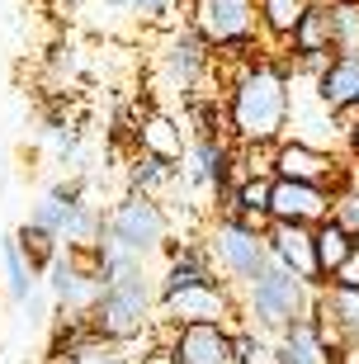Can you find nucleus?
<instances>
[{"label": "nucleus", "instance_id": "f257e3e1", "mask_svg": "<svg viewBox=\"0 0 359 364\" xmlns=\"http://www.w3.org/2000/svg\"><path fill=\"white\" fill-rule=\"evenodd\" d=\"M223 62V57H218ZM227 128L232 142L255 147V142H279L289 133V114H293V71H289V53H255L241 62H227Z\"/></svg>", "mask_w": 359, "mask_h": 364}, {"label": "nucleus", "instance_id": "f03ea898", "mask_svg": "<svg viewBox=\"0 0 359 364\" xmlns=\"http://www.w3.org/2000/svg\"><path fill=\"white\" fill-rule=\"evenodd\" d=\"M151 322H156V289H151L146 265H133V270H119L114 279H105L90 308V326L100 336L128 346L142 331H151Z\"/></svg>", "mask_w": 359, "mask_h": 364}, {"label": "nucleus", "instance_id": "7ed1b4c3", "mask_svg": "<svg viewBox=\"0 0 359 364\" xmlns=\"http://www.w3.org/2000/svg\"><path fill=\"white\" fill-rule=\"evenodd\" d=\"M317 303V284L303 279V274H293L289 265L269 256V265L246 284V322L255 331H279L289 326L293 317H307Z\"/></svg>", "mask_w": 359, "mask_h": 364}, {"label": "nucleus", "instance_id": "20e7f679", "mask_svg": "<svg viewBox=\"0 0 359 364\" xmlns=\"http://www.w3.org/2000/svg\"><path fill=\"white\" fill-rule=\"evenodd\" d=\"M185 10L223 62L260 53V0H185Z\"/></svg>", "mask_w": 359, "mask_h": 364}, {"label": "nucleus", "instance_id": "39448f33", "mask_svg": "<svg viewBox=\"0 0 359 364\" xmlns=\"http://www.w3.org/2000/svg\"><path fill=\"white\" fill-rule=\"evenodd\" d=\"M105 232L119 246L137 251V256H156V251L171 246V218H166L156 194H142V189H128V194L109 208Z\"/></svg>", "mask_w": 359, "mask_h": 364}, {"label": "nucleus", "instance_id": "423d86ee", "mask_svg": "<svg viewBox=\"0 0 359 364\" xmlns=\"http://www.w3.org/2000/svg\"><path fill=\"white\" fill-rule=\"evenodd\" d=\"M213 67H218L213 43L203 38L189 19L166 33V43H161V81L171 85L175 95H199L203 76H208Z\"/></svg>", "mask_w": 359, "mask_h": 364}, {"label": "nucleus", "instance_id": "0eeeda50", "mask_svg": "<svg viewBox=\"0 0 359 364\" xmlns=\"http://www.w3.org/2000/svg\"><path fill=\"white\" fill-rule=\"evenodd\" d=\"M208 251H213V265L227 274V284H237V289H246V284L269 265V237L265 232L241 228V223H232V218H218L213 223Z\"/></svg>", "mask_w": 359, "mask_h": 364}, {"label": "nucleus", "instance_id": "6e6552de", "mask_svg": "<svg viewBox=\"0 0 359 364\" xmlns=\"http://www.w3.org/2000/svg\"><path fill=\"white\" fill-rule=\"evenodd\" d=\"M274 176L307 180V185H326V189H341L345 180H355L341 156H331L326 147L307 142V137H289V133L274 142Z\"/></svg>", "mask_w": 359, "mask_h": 364}, {"label": "nucleus", "instance_id": "1a4fd4ad", "mask_svg": "<svg viewBox=\"0 0 359 364\" xmlns=\"http://www.w3.org/2000/svg\"><path fill=\"white\" fill-rule=\"evenodd\" d=\"M237 284L227 279H208V284H189L180 294L171 298H156V322L166 326H180V322H227V317H237V294H232Z\"/></svg>", "mask_w": 359, "mask_h": 364}, {"label": "nucleus", "instance_id": "9d476101", "mask_svg": "<svg viewBox=\"0 0 359 364\" xmlns=\"http://www.w3.org/2000/svg\"><path fill=\"white\" fill-rule=\"evenodd\" d=\"M317 331L326 341V350L341 355L359 350V289H341V284H317V303H312Z\"/></svg>", "mask_w": 359, "mask_h": 364}, {"label": "nucleus", "instance_id": "9b49d317", "mask_svg": "<svg viewBox=\"0 0 359 364\" xmlns=\"http://www.w3.org/2000/svg\"><path fill=\"white\" fill-rule=\"evenodd\" d=\"M175 364H237V331L227 322H180L171 326Z\"/></svg>", "mask_w": 359, "mask_h": 364}, {"label": "nucleus", "instance_id": "f8f14e48", "mask_svg": "<svg viewBox=\"0 0 359 364\" xmlns=\"http://www.w3.org/2000/svg\"><path fill=\"white\" fill-rule=\"evenodd\" d=\"M180 171L189 176V185H199V189H218V185H227V180H241L237 142L227 133H194Z\"/></svg>", "mask_w": 359, "mask_h": 364}, {"label": "nucleus", "instance_id": "ddd939ff", "mask_svg": "<svg viewBox=\"0 0 359 364\" xmlns=\"http://www.w3.org/2000/svg\"><path fill=\"white\" fill-rule=\"evenodd\" d=\"M331 199H336V189L326 185L274 176L269 180V223H307V228H317L321 218L331 213Z\"/></svg>", "mask_w": 359, "mask_h": 364}, {"label": "nucleus", "instance_id": "4468645a", "mask_svg": "<svg viewBox=\"0 0 359 364\" xmlns=\"http://www.w3.org/2000/svg\"><path fill=\"white\" fill-rule=\"evenodd\" d=\"M265 237H269V256L279 260V265H289L293 274H303V279L321 284L317 242H312V228H307V223H269Z\"/></svg>", "mask_w": 359, "mask_h": 364}, {"label": "nucleus", "instance_id": "2eb2a0df", "mask_svg": "<svg viewBox=\"0 0 359 364\" xmlns=\"http://www.w3.org/2000/svg\"><path fill=\"white\" fill-rule=\"evenodd\" d=\"M269 355H274V364H336V355L326 350L312 312H307V317H293L289 326H279Z\"/></svg>", "mask_w": 359, "mask_h": 364}, {"label": "nucleus", "instance_id": "dca6fc26", "mask_svg": "<svg viewBox=\"0 0 359 364\" xmlns=\"http://www.w3.org/2000/svg\"><path fill=\"white\" fill-rule=\"evenodd\" d=\"M133 137H137V151H151V156H161V161H171V166H185L189 137L180 133V123L166 109H142Z\"/></svg>", "mask_w": 359, "mask_h": 364}, {"label": "nucleus", "instance_id": "f3484780", "mask_svg": "<svg viewBox=\"0 0 359 364\" xmlns=\"http://www.w3.org/2000/svg\"><path fill=\"white\" fill-rule=\"evenodd\" d=\"M208 279H218L208 242L203 246H180V251H171V265H166V274L156 279V298H171V294H180V289H189V284H208Z\"/></svg>", "mask_w": 359, "mask_h": 364}, {"label": "nucleus", "instance_id": "a211bd4d", "mask_svg": "<svg viewBox=\"0 0 359 364\" xmlns=\"http://www.w3.org/2000/svg\"><path fill=\"white\" fill-rule=\"evenodd\" d=\"M317 105L331 114L341 105H355L359 100V53H331V62L317 71Z\"/></svg>", "mask_w": 359, "mask_h": 364}, {"label": "nucleus", "instance_id": "6ab92c4d", "mask_svg": "<svg viewBox=\"0 0 359 364\" xmlns=\"http://www.w3.org/2000/svg\"><path fill=\"white\" fill-rule=\"evenodd\" d=\"M289 57H331L336 53V38H331V5L326 0H312L307 14L298 19V28L289 33L284 43Z\"/></svg>", "mask_w": 359, "mask_h": 364}, {"label": "nucleus", "instance_id": "aec40b11", "mask_svg": "<svg viewBox=\"0 0 359 364\" xmlns=\"http://www.w3.org/2000/svg\"><path fill=\"white\" fill-rule=\"evenodd\" d=\"M80 199H85V185H80V180H62V185L43 189V199L28 208V223H38V228H48V232L62 237V228H67V218L76 213Z\"/></svg>", "mask_w": 359, "mask_h": 364}, {"label": "nucleus", "instance_id": "412c9836", "mask_svg": "<svg viewBox=\"0 0 359 364\" xmlns=\"http://www.w3.org/2000/svg\"><path fill=\"white\" fill-rule=\"evenodd\" d=\"M312 242H317V270H321V279H331L336 274V265H341V260L350 256V251H355V232L345 228V223H341V218H321L317 228H312Z\"/></svg>", "mask_w": 359, "mask_h": 364}, {"label": "nucleus", "instance_id": "4be33fe9", "mask_svg": "<svg viewBox=\"0 0 359 364\" xmlns=\"http://www.w3.org/2000/svg\"><path fill=\"white\" fill-rule=\"evenodd\" d=\"M307 5L312 0H260V38H269L284 53V43L298 28V19L307 14Z\"/></svg>", "mask_w": 359, "mask_h": 364}, {"label": "nucleus", "instance_id": "5701e85b", "mask_svg": "<svg viewBox=\"0 0 359 364\" xmlns=\"http://www.w3.org/2000/svg\"><path fill=\"white\" fill-rule=\"evenodd\" d=\"M175 176H180V166L161 161V156H151V151H137L133 166H128V189H142V194H166V189L175 185Z\"/></svg>", "mask_w": 359, "mask_h": 364}, {"label": "nucleus", "instance_id": "b1692460", "mask_svg": "<svg viewBox=\"0 0 359 364\" xmlns=\"http://www.w3.org/2000/svg\"><path fill=\"white\" fill-rule=\"evenodd\" d=\"M0 260H5V279H10V298L24 308V298L38 289V270L24 260V251H19V237H5L0 242Z\"/></svg>", "mask_w": 359, "mask_h": 364}, {"label": "nucleus", "instance_id": "393cba45", "mask_svg": "<svg viewBox=\"0 0 359 364\" xmlns=\"http://www.w3.org/2000/svg\"><path fill=\"white\" fill-rule=\"evenodd\" d=\"M14 237H19V251H24V260H28L38 274L48 270V260L62 251V237H57V232H48V228H38V223H24Z\"/></svg>", "mask_w": 359, "mask_h": 364}, {"label": "nucleus", "instance_id": "a878e982", "mask_svg": "<svg viewBox=\"0 0 359 364\" xmlns=\"http://www.w3.org/2000/svg\"><path fill=\"white\" fill-rule=\"evenodd\" d=\"M67 364H133V355H123V341H109V336L95 331V336L85 341Z\"/></svg>", "mask_w": 359, "mask_h": 364}, {"label": "nucleus", "instance_id": "bb28decb", "mask_svg": "<svg viewBox=\"0 0 359 364\" xmlns=\"http://www.w3.org/2000/svg\"><path fill=\"white\" fill-rule=\"evenodd\" d=\"M336 53H359V5H331Z\"/></svg>", "mask_w": 359, "mask_h": 364}, {"label": "nucleus", "instance_id": "cd10ccee", "mask_svg": "<svg viewBox=\"0 0 359 364\" xmlns=\"http://www.w3.org/2000/svg\"><path fill=\"white\" fill-rule=\"evenodd\" d=\"M331 218H341L350 232L359 237V185L355 180H345V185L336 189V199H331Z\"/></svg>", "mask_w": 359, "mask_h": 364}, {"label": "nucleus", "instance_id": "c85d7f7f", "mask_svg": "<svg viewBox=\"0 0 359 364\" xmlns=\"http://www.w3.org/2000/svg\"><path fill=\"white\" fill-rule=\"evenodd\" d=\"M321 284H341V289H359V242H355V251H350L341 265H336V274L331 279H321Z\"/></svg>", "mask_w": 359, "mask_h": 364}, {"label": "nucleus", "instance_id": "c756f323", "mask_svg": "<svg viewBox=\"0 0 359 364\" xmlns=\"http://www.w3.org/2000/svg\"><path fill=\"white\" fill-rule=\"evenodd\" d=\"M331 123H336V133H341V137H350V133L359 128V100H355V105L331 109Z\"/></svg>", "mask_w": 359, "mask_h": 364}, {"label": "nucleus", "instance_id": "7c9ffc66", "mask_svg": "<svg viewBox=\"0 0 359 364\" xmlns=\"http://www.w3.org/2000/svg\"><path fill=\"white\" fill-rule=\"evenodd\" d=\"M133 14L137 19H161V14H171V0H133Z\"/></svg>", "mask_w": 359, "mask_h": 364}, {"label": "nucleus", "instance_id": "2f4dec72", "mask_svg": "<svg viewBox=\"0 0 359 364\" xmlns=\"http://www.w3.org/2000/svg\"><path fill=\"white\" fill-rule=\"evenodd\" d=\"M105 10H128L133 14V0H105Z\"/></svg>", "mask_w": 359, "mask_h": 364}, {"label": "nucleus", "instance_id": "473e14b6", "mask_svg": "<svg viewBox=\"0 0 359 364\" xmlns=\"http://www.w3.org/2000/svg\"><path fill=\"white\" fill-rule=\"evenodd\" d=\"M345 142H350V156H355V161H359V128H355V133L345 137Z\"/></svg>", "mask_w": 359, "mask_h": 364}, {"label": "nucleus", "instance_id": "72a5a7b5", "mask_svg": "<svg viewBox=\"0 0 359 364\" xmlns=\"http://www.w3.org/2000/svg\"><path fill=\"white\" fill-rule=\"evenodd\" d=\"M326 5H359V0H326Z\"/></svg>", "mask_w": 359, "mask_h": 364}, {"label": "nucleus", "instance_id": "f704fd0d", "mask_svg": "<svg viewBox=\"0 0 359 364\" xmlns=\"http://www.w3.org/2000/svg\"><path fill=\"white\" fill-rule=\"evenodd\" d=\"M133 364H142V360H133Z\"/></svg>", "mask_w": 359, "mask_h": 364}]
</instances>
